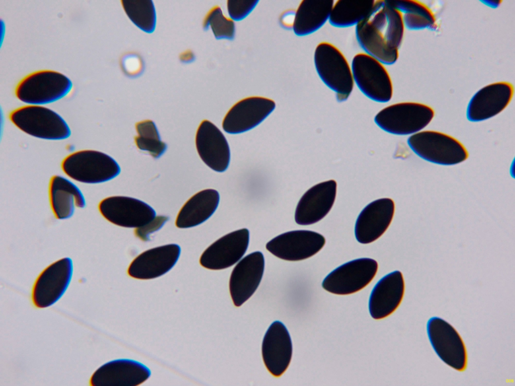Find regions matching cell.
I'll return each mask as SVG.
<instances>
[{
  "label": "cell",
  "mask_w": 515,
  "mask_h": 386,
  "mask_svg": "<svg viewBox=\"0 0 515 386\" xmlns=\"http://www.w3.org/2000/svg\"><path fill=\"white\" fill-rule=\"evenodd\" d=\"M121 2L128 17L138 28L148 33L154 31L156 13L151 0H121Z\"/></svg>",
  "instance_id": "30"
},
{
  "label": "cell",
  "mask_w": 515,
  "mask_h": 386,
  "mask_svg": "<svg viewBox=\"0 0 515 386\" xmlns=\"http://www.w3.org/2000/svg\"><path fill=\"white\" fill-rule=\"evenodd\" d=\"M10 121L24 133L46 140H63L71 134L65 120L57 112L43 106L26 105L12 111Z\"/></svg>",
  "instance_id": "4"
},
{
  "label": "cell",
  "mask_w": 515,
  "mask_h": 386,
  "mask_svg": "<svg viewBox=\"0 0 515 386\" xmlns=\"http://www.w3.org/2000/svg\"><path fill=\"white\" fill-rule=\"evenodd\" d=\"M376 260L361 258L347 262L330 272L323 279L322 286L335 295L354 294L366 286L378 270Z\"/></svg>",
  "instance_id": "10"
},
{
  "label": "cell",
  "mask_w": 515,
  "mask_h": 386,
  "mask_svg": "<svg viewBox=\"0 0 515 386\" xmlns=\"http://www.w3.org/2000/svg\"><path fill=\"white\" fill-rule=\"evenodd\" d=\"M514 88L507 81H498L486 85L478 90L470 99L466 117L472 122L489 119L498 115L509 105Z\"/></svg>",
  "instance_id": "15"
},
{
  "label": "cell",
  "mask_w": 515,
  "mask_h": 386,
  "mask_svg": "<svg viewBox=\"0 0 515 386\" xmlns=\"http://www.w3.org/2000/svg\"><path fill=\"white\" fill-rule=\"evenodd\" d=\"M195 140L198 154L209 167L218 172L227 169L230 159L229 146L218 128L210 121L203 120L197 129Z\"/></svg>",
  "instance_id": "22"
},
{
  "label": "cell",
  "mask_w": 515,
  "mask_h": 386,
  "mask_svg": "<svg viewBox=\"0 0 515 386\" xmlns=\"http://www.w3.org/2000/svg\"><path fill=\"white\" fill-rule=\"evenodd\" d=\"M249 241V232L246 228L228 233L210 245L202 254L200 263L211 270L229 267L245 253Z\"/></svg>",
  "instance_id": "16"
},
{
  "label": "cell",
  "mask_w": 515,
  "mask_h": 386,
  "mask_svg": "<svg viewBox=\"0 0 515 386\" xmlns=\"http://www.w3.org/2000/svg\"><path fill=\"white\" fill-rule=\"evenodd\" d=\"M334 2L302 1L294 16L292 29L294 34L299 37H304L320 29L328 21Z\"/></svg>",
  "instance_id": "27"
},
{
  "label": "cell",
  "mask_w": 515,
  "mask_h": 386,
  "mask_svg": "<svg viewBox=\"0 0 515 386\" xmlns=\"http://www.w3.org/2000/svg\"><path fill=\"white\" fill-rule=\"evenodd\" d=\"M290 334L280 321L274 322L267 331L262 343L263 360L269 371L279 377L288 368L292 355Z\"/></svg>",
  "instance_id": "23"
},
{
  "label": "cell",
  "mask_w": 515,
  "mask_h": 386,
  "mask_svg": "<svg viewBox=\"0 0 515 386\" xmlns=\"http://www.w3.org/2000/svg\"><path fill=\"white\" fill-rule=\"evenodd\" d=\"M61 167L69 178L87 184H98L118 176L121 168L110 155L100 151L85 149L71 153L62 161Z\"/></svg>",
  "instance_id": "5"
},
{
  "label": "cell",
  "mask_w": 515,
  "mask_h": 386,
  "mask_svg": "<svg viewBox=\"0 0 515 386\" xmlns=\"http://www.w3.org/2000/svg\"><path fill=\"white\" fill-rule=\"evenodd\" d=\"M121 65L125 73L130 77L139 75L143 68L141 59L133 53L124 56L121 60Z\"/></svg>",
  "instance_id": "34"
},
{
  "label": "cell",
  "mask_w": 515,
  "mask_h": 386,
  "mask_svg": "<svg viewBox=\"0 0 515 386\" xmlns=\"http://www.w3.org/2000/svg\"><path fill=\"white\" fill-rule=\"evenodd\" d=\"M168 220V217L165 216H156L145 226L136 228L134 231L135 235L142 241H148L150 235L161 228Z\"/></svg>",
  "instance_id": "35"
},
{
  "label": "cell",
  "mask_w": 515,
  "mask_h": 386,
  "mask_svg": "<svg viewBox=\"0 0 515 386\" xmlns=\"http://www.w3.org/2000/svg\"><path fill=\"white\" fill-rule=\"evenodd\" d=\"M435 111L417 102H401L388 106L375 116L376 124L384 131L397 135H413L421 131L432 121Z\"/></svg>",
  "instance_id": "7"
},
{
  "label": "cell",
  "mask_w": 515,
  "mask_h": 386,
  "mask_svg": "<svg viewBox=\"0 0 515 386\" xmlns=\"http://www.w3.org/2000/svg\"><path fill=\"white\" fill-rule=\"evenodd\" d=\"M313 61L318 77L335 93L337 101H347L354 83L351 65L340 50L329 42H321L315 49Z\"/></svg>",
  "instance_id": "2"
},
{
  "label": "cell",
  "mask_w": 515,
  "mask_h": 386,
  "mask_svg": "<svg viewBox=\"0 0 515 386\" xmlns=\"http://www.w3.org/2000/svg\"><path fill=\"white\" fill-rule=\"evenodd\" d=\"M101 215L118 226L138 228L156 217L155 210L140 200L125 196H112L102 200L98 205Z\"/></svg>",
  "instance_id": "12"
},
{
  "label": "cell",
  "mask_w": 515,
  "mask_h": 386,
  "mask_svg": "<svg viewBox=\"0 0 515 386\" xmlns=\"http://www.w3.org/2000/svg\"><path fill=\"white\" fill-rule=\"evenodd\" d=\"M404 288L403 277L400 271H394L381 278L370 296L369 310L371 316L379 320L393 313L403 299Z\"/></svg>",
  "instance_id": "24"
},
{
  "label": "cell",
  "mask_w": 515,
  "mask_h": 386,
  "mask_svg": "<svg viewBox=\"0 0 515 386\" xmlns=\"http://www.w3.org/2000/svg\"><path fill=\"white\" fill-rule=\"evenodd\" d=\"M337 184L330 179L317 183L302 196L295 210V220L300 225H309L325 217L336 197Z\"/></svg>",
  "instance_id": "20"
},
{
  "label": "cell",
  "mask_w": 515,
  "mask_h": 386,
  "mask_svg": "<svg viewBox=\"0 0 515 386\" xmlns=\"http://www.w3.org/2000/svg\"><path fill=\"white\" fill-rule=\"evenodd\" d=\"M375 1H341L334 2L328 22L337 28L356 26L370 11Z\"/></svg>",
  "instance_id": "29"
},
{
  "label": "cell",
  "mask_w": 515,
  "mask_h": 386,
  "mask_svg": "<svg viewBox=\"0 0 515 386\" xmlns=\"http://www.w3.org/2000/svg\"><path fill=\"white\" fill-rule=\"evenodd\" d=\"M430 342L439 358L459 371L467 365L466 348L461 336L452 325L438 317L430 318L426 324Z\"/></svg>",
  "instance_id": "9"
},
{
  "label": "cell",
  "mask_w": 515,
  "mask_h": 386,
  "mask_svg": "<svg viewBox=\"0 0 515 386\" xmlns=\"http://www.w3.org/2000/svg\"><path fill=\"white\" fill-rule=\"evenodd\" d=\"M394 211V203L390 198L379 199L367 205L356 221L357 240L362 244H368L380 237L389 227Z\"/></svg>",
  "instance_id": "21"
},
{
  "label": "cell",
  "mask_w": 515,
  "mask_h": 386,
  "mask_svg": "<svg viewBox=\"0 0 515 386\" xmlns=\"http://www.w3.org/2000/svg\"><path fill=\"white\" fill-rule=\"evenodd\" d=\"M404 29L398 10L387 1H375L370 11L355 27V36L364 53L391 65L399 58Z\"/></svg>",
  "instance_id": "1"
},
{
  "label": "cell",
  "mask_w": 515,
  "mask_h": 386,
  "mask_svg": "<svg viewBox=\"0 0 515 386\" xmlns=\"http://www.w3.org/2000/svg\"><path fill=\"white\" fill-rule=\"evenodd\" d=\"M151 371L136 360L119 359L98 368L90 380L92 386H136L149 378Z\"/></svg>",
  "instance_id": "19"
},
{
  "label": "cell",
  "mask_w": 515,
  "mask_h": 386,
  "mask_svg": "<svg viewBox=\"0 0 515 386\" xmlns=\"http://www.w3.org/2000/svg\"><path fill=\"white\" fill-rule=\"evenodd\" d=\"M138 135L134 138L137 148L147 151L154 158H159L167 149L166 144L162 141L155 123L147 120L135 124Z\"/></svg>",
  "instance_id": "31"
},
{
  "label": "cell",
  "mask_w": 515,
  "mask_h": 386,
  "mask_svg": "<svg viewBox=\"0 0 515 386\" xmlns=\"http://www.w3.org/2000/svg\"><path fill=\"white\" fill-rule=\"evenodd\" d=\"M73 262L64 257L50 264L38 276L32 287L31 298L38 308L56 303L67 290L73 274Z\"/></svg>",
  "instance_id": "11"
},
{
  "label": "cell",
  "mask_w": 515,
  "mask_h": 386,
  "mask_svg": "<svg viewBox=\"0 0 515 386\" xmlns=\"http://www.w3.org/2000/svg\"><path fill=\"white\" fill-rule=\"evenodd\" d=\"M265 268V258L260 251L251 253L240 260L233 268L229 280V291L236 307L250 298L258 287Z\"/></svg>",
  "instance_id": "17"
},
{
  "label": "cell",
  "mask_w": 515,
  "mask_h": 386,
  "mask_svg": "<svg viewBox=\"0 0 515 386\" xmlns=\"http://www.w3.org/2000/svg\"><path fill=\"white\" fill-rule=\"evenodd\" d=\"M351 66L354 85L364 95L378 103L390 101L393 83L385 65L365 53H359L353 58Z\"/></svg>",
  "instance_id": "8"
},
{
  "label": "cell",
  "mask_w": 515,
  "mask_h": 386,
  "mask_svg": "<svg viewBox=\"0 0 515 386\" xmlns=\"http://www.w3.org/2000/svg\"><path fill=\"white\" fill-rule=\"evenodd\" d=\"M501 1H485L483 3L490 7L496 8L499 6Z\"/></svg>",
  "instance_id": "37"
},
{
  "label": "cell",
  "mask_w": 515,
  "mask_h": 386,
  "mask_svg": "<svg viewBox=\"0 0 515 386\" xmlns=\"http://www.w3.org/2000/svg\"><path fill=\"white\" fill-rule=\"evenodd\" d=\"M407 144L418 157L438 165H454L468 157V151L458 140L436 131H421L413 134L408 138Z\"/></svg>",
  "instance_id": "6"
},
{
  "label": "cell",
  "mask_w": 515,
  "mask_h": 386,
  "mask_svg": "<svg viewBox=\"0 0 515 386\" xmlns=\"http://www.w3.org/2000/svg\"><path fill=\"white\" fill-rule=\"evenodd\" d=\"M181 249L177 244L154 247L138 255L129 265L128 274L142 280L159 277L170 271L180 256Z\"/></svg>",
  "instance_id": "18"
},
{
  "label": "cell",
  "mask_w": 515,
  "mask_h": 386,
  "mask_svg": "<svg viewBox=\"0 0 515 386\" xmlns=\"http://www.w3.org/2000/svg\"><path fill=\"white\" fill-rule=\"evenodd\" d=\"M194 55L190 50L182 53L180 55V60L184 63H190L194 61Z\"/></svg>",
  "instance_id": "36"
},
{
  "label": "cell",
  "mask_w": 515,
  "mask_h": 386,
  "mask_svg": "<svg viewBox=\"0 0 515 386\" xmlns=\"http://www.w3.org/2000/svg\"><path fill=\"white\" fill-rule=\"evenodd\" d=\"M402 16L404 27L409 30L435 28V16L425 4L415 0L387 1Z\"/></svg>",
  "instance_id": "28"
},
{
  "label": "cell",
  "mask_w": 515,
  "mask_h": 386,
  "mask_svg": "<svg viewBox=\"0 0 515 386\" xmlns=\"http://www.w3.org/2000/svg\"><path fill=\"white\" fill-rule=\"evenodd\" d=\"M203 27L205 30L210 27L217 40H232L234 38V22L223 15L219 6H215L209 11L204 19Z\"/></svg>",
  "instance_id": "32"
},
{
  "label": "cell",
  "mask_w": 515,
  "mask_h": 386,
  "mask_svg": "<svg viewBox=\"0 0 515 386\" xmlns=\"http://www.w3.org/2000/svg\"><path fill=\"white\" fill-rule=\"evenodd\" d=\"M275 102L262 96H250L235 104L222 122L225 132L236 134L248 131L261 124L275 110Z\"/></svg>",
  "instance_id": "14"
},
{
  "label": "cell",
  "mask_w": 515,
  "mask_h": 386,
  "mask_svg": "<svg viewBox=\"0 0 515 386\" xmlns=\"http://www.w3.org/2000/svg\"><path fill=\"white\" fill-rule=\"evenodd\" d=\"M72 88L73 83L66 75L45 69L24 77L17 84L15 94L19 101L27 105L44 106L66 97Z\"/></svg>",
  "instance_id": "3"
},
{
  "label": "cell",
  "mask_w": 515,
  "mask_h": 386,
  "mask_svg": "<svg viewBox=\"0 0 515 386\" xmlns=\"http://www.w3.org/2000/svg\"><path fill=\"white\" fill-rule=\"evenodd\" d=\"M220 201L218 192L206 189L190 198L179 212L176 225L179 228H189L207 220L216 210Z\"/></svg>",
  "instance_id": "26"
},
{
  "label": "cell",
  "mask_w": 515,
  "mask_h": 386,
  "mask_svg": "<svg viewBox=\"0 0 515 386\" xmlns=\"http://www.w3.org/2000/svg\"><path fill=\"white\" fill-rule=\"evenodd\" d=\"M325 239L310 230H294L280 234L269 241L266 247L276 257L295 261L308 258L324 246Z\"/></svg>",
  "instance_id": "13"
},
{
  "label": "cell",
  "mask_w": 515,
  "mask_h": 386,
  "mask_svg": "<svg viewBox=\"0 0 515 386\" xmlns=\"http://www.w3.org/2000/svg\"><path fill=\"white\" fill-rule=\"evenodd\" d=\"M259 0H228L227 9L230 19L240 21L246 18L255 9Z\"/></svg>",
  "instance_id": "33"
},
{
  "label": "cell",
  "mask_w": 515,
  "mask_h": 386,
  "mask_svg": "<svg viewBox=\"0 0 515 386\" xmlns=\"http://www.w3.org/2000/svg\"><path fill=\"white\" fill-rule=\"evenodd\" d=\"M48 192L52 213L58 220L70 218L75 208L82 209L86 206L84 197L79 188L61 175H55L51 177Z\"/></svg>",
  "instance_id": "25"
}]
</instances>
